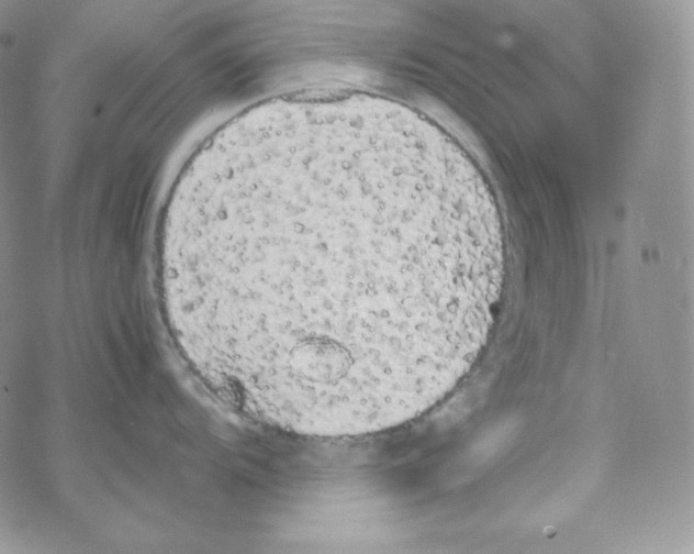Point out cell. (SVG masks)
<instances>
[{
  "mask_svg": "<svg viewBox=\"0 0 694 554\" xmlns=\"http://www.w3.org/2000/svg\"><path fill=\"white\" fill-rule=\"evenodd\" d=\"M502 226L401 159L320 147L237 179L163 245L158 286L187 351L268 424L355 436L443 400L485 346Z\"/></svg>",
  "mask_w": 694,
  "mask_h": 554,
  "instance_id": "1",
  "label": "cell"
}]
</instances>
